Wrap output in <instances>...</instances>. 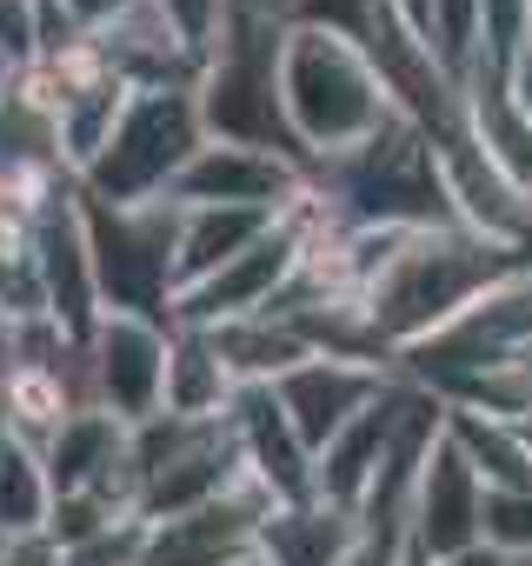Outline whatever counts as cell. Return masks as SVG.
<instances>
[{
  "mask_svg": "<svg viewBox=\"0 0 532 566\" xmlns=\"http://www.w3.org/2000/svg\"><path fill=\"white\" fill-rule=\"evenodd\" d=\"M8 81H14V67H8V61H0V94H8Z\"/></svg>",
  "mask_w": 532,
  "mask_h": 566,
  "instance_id": "34",
  "label": "cell"
},
{
  "mask_svg": "<svg viewBox=\"0 0 532 566\" xmlns=\"http://www.w3.org/2000/svg\"><path fill=\"white\" fill-rule=\"evenodd\" d=\"M54 520V480H47V460L14 440V433H0V533L8 539H41Z\"/></svg>",
  "mask_w": 532,
  "mask_h": 566,
  "instance_id": "22",
  "label": "cell"
},
{
  "mask_svg": "<svg viewBox=\"0 0 532 566\" xmlns=\"http://www.w3.org/2000/svg\"><path fill=\"white\" fill-rule=\"evenodd\" d=\"M373 14H380V0H287V28H327L347 41H366Z\"/></svg>",
  "mask_w": 532,
  "mask_h": 566,
  "instance_id": "25",
  "label": "cell"
},
{
  "mask_svg": "<svg viewBox=\"0 0 532 566\" xmlns=\"http://www.w3.org/2000/svg\"><path fill=\"white\" fill-rule=\"evenodd\" d=\"M160 8H167V21L206 54L213 41H220V28H226V14H233V0H160Z\"/></svg>",
  "mask_w": 532,
  "mask_h": 566,
  "instance_id": "28",
  "label": "cell"
},
{
  "mask_svg": "<svg viewBox=\"0 0 532 566\" xmlns=\"http://www.w3.org/2000/svg\"><path fill=\"white\" fill-rule=\"evenodd\" d=\"M14 374H21V360H14V327L0 321V400H8V387H14Z\"/></svg>",
  "mask_w": 532,
  "mask_h": 566,
  "instance_id": "31",
  "label": "cell"
},
{
  "mask_svg": "<svg viewBox=\"0 0 532 566\" xmlns=\"http://www.w3.org/2000/svg\"><path fill=\"white\" fill-rule=\"evenodd\" d=\"M313 174L287 154L266 147H233V140H206L193 154V167L180 174L173 200L180 207H246V213H294L307 200Z\"/></svg>",
  "mask_w": 532,
  "mask_h": 566,
  "instance_id": "10",
  "label": "cell"
},
{
  "mask_svg": "<svg viewBox=\"0 0 532 566\" xmlns=\"http://www.w3.org/2000/svg\"><path fill=\"white\" fill-rule=\"evenodd\" d=\"M127 420H114V413H100V407H87V413H74L54 440H47V480H54V500L61 493H107V500H120L127 513H140V486H134V467H127Z\"/></svg>",
  "mask_w": 532,
  "mask_h": 566,
  "instance_id": "16",
  "label": "cell"
},
{
  "mask_svg": "<svg viewBox=\"0 0 532 566\" xmlns=\"http://www.w3.org/2000/svg\"><path fill=\"white\" fill-rule=\"evenodd\" d=\"M200 147H206V120L193 87H134L107 147L87 160L74 187L107 207H153V200H173Z\"/></svg>",
  "mask_w": 532,
  "mask_h": 566,
  "instance_id": "5",
  "label": "cell"
},
{
  "mask_svg": "<svg viewBox=\"0 0 532 566\" xmlns=\"http://www.w3.org/2000/svg\"><path fill=\"white\" fill-rule=\"evenodd\" d=\"M8 553H14V539H8V533H0V566H8Z\"/></svg>",
  "mask_w": 532,
  "mask_h": 566,
  "instance_id": "33",
  "label": "cell"
},
{
  "mask_svg": "<svg viewBox=\"0 0 532 566\" xmlns=\"http://www.w3.org/2000/svg\"><path fill=\"white\" fill-rule=\"evenodd\" d=\"M233 400H240V380H233V367L220 360V347H213L200 327H173L167 407H160V413H180V420H226Z\"/></svg>",
  "mask_w": 532,
  "mask_h": 566,
  "instance_id": "19",
  "label": "cell"
},
{
  "mask_svg": "<svg viewBox=\"0 0 532 566\" xmlns=\"http://www.w3.org/2000/svg\"><path fill=\"white\" fill-rule=\"evenodd\" d=\"M439 413H446V407H439ZM406 526H413V553H419V559H439V553H459V546H479V539H486V480H479V467L459 453V440L446 433V420H439V433H433L426 453H419Z\"/></svg>",
  "mask_w": 532,
  "mask_h": 566,
  "instance_id": "9",
  "label": "cell"
},
{
  "mask_svg": "<svg viewBox=\"0 0 532 566\" xmlns=\"http://www.w3.org/2000/svg\"><path fill=\"white\" fill-rule=\"evenodd\" d=\"M81 220H87V253H94V280H100V314H147V321H173V253H180V207L153 200V207H107L94 193H81Z\"/></svg>",
  "mask_w": 532,
  "mask_h": 566,
  "instance_id": "6",
  "label": "cell"
},
{
  "mask_svg": "<svg viewBox=\"0 0 532 566\" xmlns=\"http://www.w3.org/2000/svg\"><path fill=\"white\" fill-rule=\"evenodd\" d=\"M87 54H94L107 74H120L127 87H193L200 67H206V54L167 21L160 0H140V8L120 14L114 28L87 34Z\"/></svg>",
  "mask_w": 532,
  "mask_h": 566,
  "instance_id": "15",
  "label": "cell"
},
{
  "mask_svg": "<svg viewBox=\"0 0 532 566\" xmlns=\"http://www.w3.org/2000/svg\"><path fill=\"white\" fill-rule=\"evenodd\" d=\"M140 0H54V28H61V41H87V34H100V28H114L120 14H134ZM54 41V48H61Z\"/></svg>",
  "mask_w": 532,
  "mask_h": 566,
  "instance_id": "27",
  "label": "cell"
},
{
  "mask_svg": "<svg viewBox=\"0 0 532 566\" xmlns=\"http://www.w3.org/2000/svg\"><path fill=\"white\" fill-rule=\"evenodd\" d=\"M446 413V433L459 440V453L479 467L486 486H532V447L519 433L512 413H492V407H472V400H439Z\"/></svg>",
  "mask_w": 532,
  "mask_h": 566,
  "instance_id": "21",
  "label": "cell"
},
{
  "mask_svg": "<svg viewBox=\"0 0 532 566\" xmlns=\"http://www.w3.org/2000/svg\"><path fill=\"white\" fill-rule=\"evenodd\" d=\"M167 354H173V321L147 314H100L87 340V387L94 407L140 427L167 407Z\"/></svg>",
  "mask_w": 532,
  "mask_h": 566,
  "instance_id": "8",
  "label": "cell"
},
{
  "mask_svg": "<svg viewBox=\"0 0 532 566\" xmlns=\"http://www.w3.org/2000/svg\"><path fill=\"white\" fill-rule=\"evenodd\" d=\"M360 513L327 506V500H294L274 506V520L259 526V559L266 566H347L360 546Z\"/></svg>",
  "mask_w": 532,
  "mask_h": 566,
  "instance_id": "17",
  "label": "cell"
},
{
  "mask_svg": "<svg viewBox=\"0 0 532 566\" xmlns=\"http://www.w3.org/2000/svg\"><path fill=\"white\" fill-rule=\"evenodd\" d=\"M180 207V200H173ZM280 213H246V207H180V253H173V280L180 294L200 287V280H213L220 266H233L266 227H274ZM173 294V301H180Z\"/></svg>",
  "mask_w": 532,
  "mask_h": 566,
  "instance_id": "18",
  "label": "cell"
},
{
  "mask_svg": "<svg viewBox=\"0 0 532 566\" xmlns=\"http://www.w3.org/2000/svg\"><path fill=\"white\" fill-rule=\"evenodd\" d=\"M61 28H54V0H0V61L14 74L41 67L54 54Z\"/></svg>",
  "mask_w": 532,
  "mask_h": 566,
  "instance_id": "23",
  "label": "cell"
},
{
  "mask_svg": "<svg viewBox=\"0 0 532 566\" xmlns=\"http://www.w3.org/2000/svg\"><path fill=\"white\" fill-rule=\"evenodd\" d=\"M226 427L240 440V467H246L253 486H266L280 506L313 500V447L294 433V420H287V407H280L274 387H240Z\"/></svg>",
  "mask_w": 532,
  "mask_h": 566,
  "instance_id": "14",
  "label": "cell"
},
{
  "mask_svg": "<svg viewBox=\"0 0 532 566\" xmlns=\"http://www.w3.org/2000/svg\"><path fill=\"white\" fill-rule=\"evenodd\" d=\"M519 433H525V447H532V407H525V413H519Z\"/></svg>",
  "mask_w": 532,
  "mask_h": 566,
  "instance_id": "32",
  "label": "cell"
},
{
  "mask_svg": "<svg viewBox=\"0 0 532 566\" xmlns=\"http://www.w3.org/2000/svg\"><path fill=\"white\" fill-rule=\"evenodd\" d=\"M400 380V367H373V360H340V354H313V360H300L294 374H280L274 380V394H280V407H287V420H294V433L313 447V460L386 394Z\"/></svg>",
  "mask_w": 532,
  "mask_h": 566,
  "instance_id": "13",
  "label": "cell"
},
{
  "mask_svg": "<svg viewBox=\"0 0 532 566\" xmlns=\"http://www.w3.org/2000/svg\"><path fill=\"white\" fill-rule=\"evenodd\" d=\"M280 101H287V127H294V147H300L307 167L366 147L400 114L373 48L347 41V34H327V28H287Z\"/></svg>",
  "mask_w": 532,
  "mask_h": 566,
  "instance_id": "2",
  "label": "cell"
},
{
  "mask_svg": "<svg viewBox=\"0 0 532 566\" xmlns=\"http://www.w3.org/2000/svg\"><path fill=\"white\" fill-rule=\"evenodd\" d=\"M307 207V200H300ZM280 213L274 227H266L233 266H220L213 280H200V287H187L180 301H173V327H200V334H213V327H226V321H253V314H274L280 307V294L294 287V273H300V260H307V213Z\"/></svg>",
  "mask_w": 532,
  "mask_h": 566,
  "instance_id": "7",
  "label": "cell"
},
{
  "mask_svg": "<svg viewBox=\"0 0 532 566\" xmlns=\"http://www.w3.org/2000/svg\"><path fill=\"white\" fill-rule=\"evenodd\" d=\"M499 81H506V101H512V107H519V114L532 120V41H525V48L512 54V67H506Z\"/></svg>",
  "mask_w": 532,
  "mask_h": 566,
  "instance_id": "29",
  "label": "cell"
},
{
  "mask_svg": "<svg viewBox=\"0 0 532 566\" xmlns=\"http://www.w3.org/2000/svg\"><path fill=\"white\" fill-rule=\"evenodd\" d=\"M61 566H147V520H120L61 553Z\"/></svg>",
  "mask_w": 532,
  "mask_h": 566,
  "instance_id": "26",
  "label": "cell"
},
{
  "mask_svg": "<svg viewBox=\"0 0 532 566\" xmlns=\"http://www.w3.org/2000/svg\"><path fill=\"white\" fill-rule=\"evenodd\" d=\"M34 260L47 280V314L67 340H94L100 327V280H94V253H87V220H81V187H54L34 207Z\"/></svg>",
  "mask_w": 532,
  "mask_h": 566,
  "instance_id": "11",
  "label": "cell"
},
{
  "mask_svg": "<svg viewBox=\"0 0 532 566\" xmlns=\"http://www.w3.org/2000/svg\"><path fill=\"white\" fill-rule=\"evenodd\" d=\"M240 566H266V559H259V553H253V559H240Z\"/></svg>",
  "mask_w": 532,
  "mask_h": 566,
  "instance_id": "35",
  "label": "cell"
},
{
  "mask_svg": "<svg viewBox=\"0 0 532 566\" xmlns=\"http://www.w3.org/2000/svg\"><path fill=\"white\" fill-rule=\"evenodd\" d=\"M307 200L347 227H466L459 207H453V187H446V167L433 154V140L393 114L366 147L340 154V160H320L313 167V187Z\"/></svg>",
  "mask_w": 532,
  "mask_h": 566,
  "instance_id": "3",
  "label": "cell"
},
{
  "mask_svg": "<svg viewBox=\"0 0 532 566\" xmlns=\"http://www.w3.org/2000/svg\"><path fill=\"white\" fill-rule=\"evenodd\" d=\"M220 347V360L233 367L240 387H274L280 374H294L300 360H313V340L287 321V314H253V321H226L206 334Z\"/></svg>",
  "mask_w": 532,
  "mask_h": 566,
  "instance_id": "20",
  "label": "cell"
},
{
  "mask_svg": "<svg viewBox=\"0 0 532 566\" xmlns=\"http://www.w3.org/2000/svg\"><path fill=\"white\" fill-rule=\"evenodd\" d=\"M486 546L532 566V486H486Z\"/></svg>",
  "mask_w": 532,
  "mask_h": 566,
  "instance_id": "24",
  "label": "cell"
},
{
  "mask_svg": "<svg viewBox=\"0 0 532 566\" xmlns=\"http://www.w3.org/2000/svg\"><path fill=\"white\" fill-rule=\"evenodd\" d=\"M519 273H532V247L519 240H499L479 227H419L406 233V247L393 253V266L373 280V294L360 307L373 340L393 360H406L413 347L446 334L459 314H472L492 287H506Z\"/></svg>",
  "mask_w": 532,
  "mask_h": 566,
  "instance_id": "1",
  "label": "cell"
},
{
  "mask_svg": "<svg viewBox=\"0 0 532 566\" xmlns=\"http://www.w3.org/2000/svg\"><path fill=\"white\" fill-rule=\"evenodd\" d=\"M274 493L240 480L233 493L180 513V520H160L147 526V566H240L259 553V526L274 520Z\"/></svg>",
  "mask_w": 532,
  "mask_h": 566,
  "instance_id": "12",
  "label": "cell"
},
{
  "mask_svg": "<svg viewBox=\"0 0 532 566\" xmlns=\"http://www.w3.org/2000/svg\"><path fill=\"white\" fill-rule=\"evenodd\" d=\"M280 54H287V21L280 14H259V8H233L220 41L206 48V67L193 81L206 140H233V147H266V154H287L294 127H287V101H280ZM307 167V160H300ZM313 174V167H307Z\"/></svg>",
  "mask_w": 532,
  "mask_h": 566,
  "instance_id": "4",
  "label": "cell"
},
{
  "mask_svg": "<svg viewBox=\"0 0 532 566\" xmlns=\"http://www.w3.org/2000/svg\"><path fill=\"white\" fill-rule=\"evenodd\" d=\"M419 566H519V559H506L499 546H459V553H439V559H419Z\"/></svg>",
  "mask_w": 532,
  "mask_h": 566,
  "instance_id": "30",
  "label": "cell"
}]
</instances>
